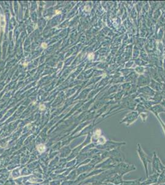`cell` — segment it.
<instances>
[{
    "label": "cell",
    "instance_id": "obj_1",
    "mask_svg": "<svg viewBox=\"0 0 165 185\" xmlns=\"http://www.w3.org/2000/svg\"><path fill=\"white\" fill-rule=\"evenodd\" d=\"M37 149L38 150V151L40 152H44V150H45V149H46L45 146H44V144H40V145L38 146Z\"/></svg>",
    "mask_w": 165,
    "mask_h": 185
},
{
    "label": "cell",
    "instance_id": "obj_2",
    "mask_svg": "<svg viewBox=\"0 0 165 185\" xmlns=\"http://www.w3.org/2000/svg\"><path fill=\"white\" fill-rule=\"evenodd\" d=\"M39 108H40V110H41V111H43V110H44V109H45V106H44V104H40V107H39Z\"/></svg>",
    "mask_w": 165,
    "mask_h": 185
},
{
    "label": "cell",
    "instance_id": "obj_3",
    "mask_svg": "<svg viewBox=\"0 0 165 185\" xmlns=\"http://www.w3.org/2000/svg\"><path fill=\"white\" fill-rule=\"evenodd\" d=\"M47 46H48V44H47V43H42V44H41V47H42L43 48H46Z\"/></svg>",
    "mask_w": 165,
    "mask_h": 185
},
{
    "label": "cell",
    "instance_id": "obj_4",
    "mask_svg": "<svg viewBox=\"0 0 165 185\" xmlns=\"http://www.w3.org/2000/svg\"><path fill=\"white\" fill-rule=\"evenodd\" d=\"M88 57H89L88 58H89V59H93V57H94V54L92 53L89 54V56H88Z\"/></svg>",
    "mask_w": 165,
    "mask_h": 185
}]
</instances>
